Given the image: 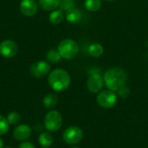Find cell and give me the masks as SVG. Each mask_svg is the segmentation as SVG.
Segmentation results:
<instances>
[{
  "label": "cell",
  "instance_id": "6da1fadb",
  "mask_svg": "<svg viewBox=\"0 0 148 148\" xmlns=\"http://www.w3.org/2000/svg\"><path fill=\"white\" fill-rule=\"evenodd\" d=\"M103 80L108 89L114 92L118 91L125 86L127 82V74L121 68H111L105 73Z\"/></svg>",
  "mask_w": 148,
  "mask_h": 148
},
{
  "label": "cell",
  "instance_id": "7a4b0ae2",
  "mask_svg": "<svg viewBox=\"0 0 148 148\" xmlns=\"http://www.w3.org/2000/svg\"><path fill=\"white\" fill-rule=\"evenodd\" d=\"M48 82L55 91H64L70 85V76L64 69H56L49 73Z\"/></svg>",
  "mask_w": 148,
  "mask_h": 148
},
{
  "label": "cell",
  "instance_id": "3957f363",
  "mask_svg": "<svg viewBox=\"0 0 148 148\" xmlns=\"http://www.w3.org/2000/svg\"><path fill=\"white\" fill-rule=\"evenodd\" d=\"M57 50L62 57L65 59H73L79 53V46L75 41L65 39L59 43Z\"/></svg>",
  "mask_w": 148,
  "mask_h": 148
},
{
  "label": "cell",
  "instance_id": "277c9868",
  "mask_svg": "<svg viewBox=\"0 0 148 148\" xmlns=\"http://www.w3.org/2000/svg\"><path fill=\"white\" fill-rule=\"evenodd\" d=\"M44 127L49 132L58 131L62 126V116L56 110H50L44 117Z\"/></svg>",
  "mask_w": 148,
  "mask_h": 148
},
{
  "label": "cell",
  "instance_id": "5b68a950",
  "mask_svg": "<svg viewBox=\"0 0 148 148\" xmlns=\"http://www.w3.org/2000/svg\"><path fill=\"white\" fill-rule=\"evenodd\" d=\"M97 103L103 108H114L118 101L117 95L112 90H103L97 95Z\"/></svg>",
  "mask_w": 148,
  "mask_h": 148
},
{
  "label": "cell",
  "instance_id": "8992f818",
  "mask_svg": "<svg viewBox=\"0 0 148 148\" xmlns=\"http://www.w3.org/2000/svg\"><path fill=\"white\" fill-rule=\"evenodd\" d=\"M82 137H83L82 130L75 126L67 127L62 134L63 140L69 145H75L79 143L82 140Z\"/></svg>",
  "mask_w": 148,
  "mask_h": 148
},
{
  "label": "cell",
  "instance_id": "52a82bcc",
  "mask_svg": "<svg viewBox=\"0 0 148 148\" xmlns=\"http://www.w3.org/2000/svg\"><path fill=\"white\" fill-rule=\"evenodd\" d=\"M30 74L36 78H41L47 75L50 71V65L48 62L38 61L34 62L30 67Z\"/></svg>",
  "mask_w": 148,
  "mask_h": 148
},
{
  "label": "cell",
  "instance_id": "ba28073f",
  "mask_svg": "<svg viewBox=\"0 0 148 148\" xmlns=\"http://www.w3.org/2000/svg\"><path fill=\"white\" fill-rule=\"evenodd\" d=\"M17 50V44L12 40H4L0 42V55L3 57H13L16 55Z\"/></svg>",
  "mask_w": 148,
  "mask_h": 148
},
{
  "label": "cell",
  "instance_id": "9c48e42d",
  "mask_svg": "<svg viewBox=\"0 0 148 148\" xmlns=\"http://www.w3.org/2000/svg\"><path fill=\"white\" fill-rule=\"evenodd\" d=\"M31 127L26 124L17 125L13 130V137L18 141L27 140L31 135Z\"/></svg>",
  "mask_w": 148,
  "mask_h": 148
},
{
  "label": "cell",
  "instance_id": "30bf717a",
  "mask_svg": "<svg viewBox=\"0 0 148 148\" xmlns=\"http://www.w3.org/2000/svg\"><path fill=\"white\" fill-rule=\"evenodd\" d=\"M103 83H104V80L100 75L93 74L88 79L87 87L91 93H98L102 88Z\"/></svg>",
  "mask_w": 148,
  "mask_h": 148
},
{
  "label": "cell",
  "instance_id": "8fae6325",
  "mask_svg": "<svg viewBox=\"0 0 148 148\" xmlns=\"http://www.w3.org/2000/svg\"><path fill=\"white\" fill-rule=\"evenodd\" d=\"M20 10L24 16H33L37 12V4L35 0H22L20 3Z\"/></svg>",
  "mask_w": 148,
  "mask_h": 148
},
{
  "label": "cell",
  "instance_id": "7c38bea8",
  "mask_svg": "<svg viewBox=\"0 0 148 148\" xmlns=\"http://www.w3.org/2000/svg\"><path fill=\"white\" fill-rule=\"evenodd\" d=\"M66 18L68 22L71 23H76L81 21L82 19V13L79 10L72 7L69 9L66 12Z\"/></svg>",
  "mask_w": 148,
  "mask_h": 148
},
{
  "label": "cell",
  "instance_id": "4fadbf2b",
  "mask_svg": "<svg viewBox=\"0 0 148 148\" xmlns=\"http://www.w3.org/2000/svg\"><path fill=\"white\" fill-rule=\"evenodd\" d=\"M38 143L43 148L49 147L53 144V137L49 132H42L38 136Z\"/></svg>",
  "mask_w": 148,
  "mask_h": 148
},
{
  "label": "cell",
  "instance_id": "5bb4252c",
  "mask_svg": "<svg viewBox=\"0 0 148 148\" xmlns=\"http://www.w3.org/2000/svg\"><path fill=\"white\" fill-rule=\"evenodd\" d=\"M38 3L42 10L51 11L60 6V0H39Z\"/></svg>",
  "mask_w": 148,
  "mask_h": 148
},
{
  "label": "cell",
  "instance_id": "9a60e30c",
  "mask_svg": "<svg viewBox=\"0 0 148 148\" xmlns=\"http://www.w3.org/2000/svg\"><path fill=\"white\" fill-rule=\"evenodd\" d=\"M42 103L47 109H53L58 103V97L55 94H48L44 96Z\"/></svg>",
  "mask_w": 148,
  "mask_h": 148
},
{
  "label": "cell",
  "instance_id": "2e32d148",
  "mask_svg": "<svg viewBox=\"0 0 148 148\" xmlns=\"http://www.w3.org/2000/svg\"><path fill=\"white\" fill-rule=\"evenodd\" d=\"M46 59L48 60V62H51V63H57L61 61L62 56L59 53L58 50L51 49H49L47 54H46Z\"/></svg>",
  "mask_w": 148,
  "mask_h": 148
},
{
  "label": "cell",
  "instance_id": "e0dca14e",
  "mask_svg": "<svg viewBox=\"0 0 148 148\" xmlns=\"http://www.w3.org/2000/svg\"><path fill=\"white\" fill-rule=\"evenodd\" d=\"M88 54L93 57H99L103 54V47L99 43H93L88 47Z\"/></svg>",
  "mask_w": 148,
  "mask_h": 148
},
{
  "label": "cell",
  "instance_id": "ac0fdd59",
  "mask_svg": "<svg viewBox=\"0 0 148 148\" xmlns=\"http://www.w3.org/2000/svg\"><path fill=\"white\" fill-rule=\"evenodd\" d=\"M49 21L51 23L53 24H59L62 19H63V14L62 11L61 10H53L49 17Z\"/></svg>",
  "mask_w": 148,
  "mask_h": 148
},
{
  "label": "cell",
  "instance_id": "d6986e66",
  "mask_svg": "<svg viewBox=\"0 0 148 148\" xmlns=\"http://www.w3.org/2000/svg\"><path fill=\"white\" fill-rule=\"evenodd\" d=\"M85 7L89 11H97L101 6V0H85Z\"/></svg>",
  "mask_w": 148,
  "mask_h": 148
},
{
  "label": "cell",
  "instance_id": "ffe728a7",
  "mask_svg": "<svg viewBox=\"0 0 148 148\" xmlns=\"http://www.w3.org/2000/svg\"><path fill=\"white\" fill-rule=\"evenodd\" d=\"M6 119H7L10 125L15 126V125L19 124V122L21 121V115H20V114L18 112L12 111V112L8 114Z\"/></svg>",
  "mask_w": 148,
  "mask_h": 148
},
{
  "label": "cell",
  "instance_id": "44dd1931",
  "mask_svg": "<svg viewBox=\"0 0 148 148\" xmlns=\"http://www.w3.org/2000/svg\"><path fill=\"white\" fill-rule=\"evenodd\" d=\"M10 128V124L7 121V119L0 114V135L5 134Z\"/></svg>",
  "mask_w": 148,
  "mask_h": 148
},
{
  "label": "cell",
  "instance_id": "7402d4cb",
  "mask_svg": "<svg viewBox=\"0 0 148 148\" xmlns=\"http://www.w3.org/2000/svg\"><path fill=\"white\" fill-rule=\"evenodd\" d=\"M74 5V0H60V6L62 10H68Z\"/></svg>",
  "mask_w": 148,
  "mask_h": 148
},
{
  "label": "cell",
  "instance_id": "603a6c76",
  "mask_svg": "<svg viewBox=\"0 0 148 148\" xmlns=\"http://www.w3.org/2000/svg\"><path fill=\"white\" fill-rule=\"evenodd\" d=\"M118 95H119V96H121V97H122V98H127L128 95H129V94H130V90H129V88H127V87H122L121 88H120L118 91Z\"/></svg>",
  "mask_w": 148,
  "mask_h": 148
},
{
  "label": "cell",
  "instance_id": "cb8c5ba5",
  "mask_svg": "<svg viewBox=\"0 0 148 148\" xmlns=\"http://www.w3.org/2000/svg\"><path fill=\"white\" fill-rule=\"evenodd\" d=\"M18 148H36L35 145L29 141H27V140H24V141H22L19 146Z\"/></svg>",
  "mask_w": 148,
  "mask_h": 148
},
{
  "label": "cell",
  "instance_id": "d4e9b609",
  "mask_svg": "<svg viewBox=\"0 0 148 148\" xmlns=\"http://www.w3.org/2000/svg\"><path fill=\"white\" fill-rule=\"evenodd\" d=\"M0 148H3V140L0 137Z\"/></svg>",
  "mask_w": 148,
  "mask_h": 148
},
{
  "label": "cell",
  "instance_id": "484cf974",
  "mask_svg": "<svg viewBox=\"0 0 148 148\" xmlns=\"http://www.w3.org/2000/svg\"><path fill=\"white\" fill-rule=\"evenodd\" d=\"M4 148H13V147H4Z\"/></svg>",
  "mask_w": 148,
  "mask_h": 148
},
{
  "label": "cell",
  "instance_id": "4316f807",
  "mask_svg": "<svg viewBox=\"0 0 148 148\" xmlns=\"http://www.w3.org/2000/svg\"><path fill=\"white\" fill-rule=\"evenodd\" d=\"M71 148H80V147H71Z\"/></svg>",
  "mask_w": 148,
  "mask_h": 148
},
{
  "label": "cell",
  "instance_id": "83f0119b",
  "mask_svg": "<svg viewBox=\"0 0 148 148\" xmlns=\"http://www.w3.org/2000/svg\"><path fill=\"white\" fill-rule=\"evenodd\" d=\"M107 1H112V0H107Z\"/></svg>",
  "mask_w": 148,
  "mask_h": 148
}]
</instances>
